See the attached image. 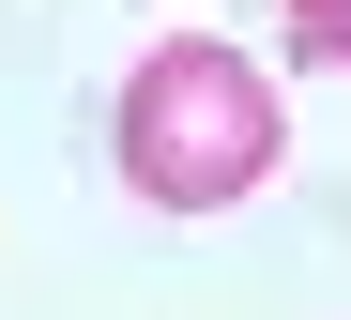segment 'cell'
Here are the masks:
<instances>
[{
	"label": "cell",
	"instance_id": "cell-1",
	"mask_svg": "<svg viewBox=\"0 0 351 320\" xmlns=\"http://www.w3.org/2000/svg\"><path fill=\"white\" fill-rule=\"evenodd\" d=\"M107 153H123V183H138L153 214H229V199H260V183H275L290 107H275V77H260L245 46L184 31V46H153L138 77H123Z\"/></svg>",
	"mask_w": 351,
	"mask_h": 320
},
{
	"label": "cell",
	"instance_id": "cell-2",
	"mask_svg": "<svg viewBox=\"0 0 351 320\" xmlns=\"http://www.w3.org/2000/svg\"><path fill=\"white\" fill-rule=\"evenodd\" d=\"M290 16V61H351V0H275Z\"/></svg>",
	"mask_w": 351,
	"mask_h": 320
}]
</instances>
